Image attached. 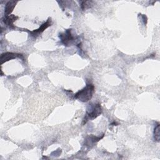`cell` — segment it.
Segmentation results:
<instances>
[{
  "label": "cell",
  "instance_id": "cell-6",
  "mask_svg": "<svg viewBox=\"0 0 160 160\" xmlns=\"http://www.w3.org/2000/svg\"><path fill=\"white\" fill-rule=\"evenodd\" d=\"M16 3L17 1H10L6 3L4 9V14H6L5 16H8L12 12Z\"/></svg>",
  "mask_w": 160,
  "mask_h": 160
},
{
  "label": "cell",
  "instance_id": "cell-4",
  "mask_svg": "<svg viewBox=\"0 0 160 160\" xmlns=\"http://www.w3.org/2000/svg\"><path fill=\"white\" fill-rule=\"evenodd\" d=\"M20 57H22V54L13 53V52H5L2 54L1 56V64H2L3 62H6L9 60L15 59L16 58H20Z\"/></svg>",
  "mask_w": 160,
  "mask_h": 160
},
{
  "label": "cell",
  "instance_id": "cell-1",
  "mask_svg": "<svg viewBox=\"0 0 160 160\" xmlns=\"http://www.w3.org/2000/svg\"><path fill=\"white\" fill-rule=\"evenodd\" d=\"M94 87L92 84H88L82 89L75 94L74 98L82 102H88L92 96Z\"/></svg>",
  "mask_w": 160,
  "mask_h": 160
},
{
  "label": "cell",
  "instance_id": "cell-8",
  "mask_svg": "<svg viewBox=\"0 0 160 160\" xmlns=\"http://www.w3.org/2000/svg\"><path fill=\"white\" fill-rule=\"evenodd\" d=\"M154 141L157 142H159L160 139V127L159 123H158L154 129Z\"/></svg>",
  "mask_w": 160,
  "mask_h": 160
},
{
  "label": "cell",
  "instance_id": "cell-2",
  "mask_svg": "<svg viewBox=\"0 0 160 160\" xmlns=\"http://www.w3.org/2000/svg\"><path fill=\"white\" fill-rule=\"evenodd\" d=\"M102 112V108L99 104H96L90 107V109L87 111L86 116L85 118L86 121L88 119H93L97 118ZM85 121V122H86Z\"/></svg>",
  "mask_w": 160,
  "mask_h": 160
},
{
  "label": "cell",
  "instance_id": "cell-9",
  "mask_svg": "<svg viewBox=\"0 0 160 160\" xmlns=\"http://www.w3.org/2000/svg\"><path fill=\"white\" fill-rule=\"evenodd\" d=\"M92 2V1H83L81 4V8L82 9H86L87 8H90V6L91 5V3Z\"/></svg>",
  "mask_w": 160,
  "mask_h": 160
},
{
  "label": "cell",
  "instance_id": "cell-3",
  "mask_svg": "<svg viewBox=\"0 0 160 160\" xmlns=\"http://www.w3.org/2000/svg\"><path fill=\"white\" fill-rule=\"evenodd\" d=\"M59 38L61 39V42L65 46H69L74 39V38L72 36L71 32V29H68L65 32L60 34Z\"/></svg>",
  "mask_w": 160,
  "mask_h": 160
},
{
  "label": "cell",
  "instance_id": "cell-5",
  "mask_svg": "<svg viewBox=\"0 0 160 160\" xmlns=\"http://www.w3.org/2000/svg\"><path fill=\"white\" fill-rule=\"evenodd\" d=\"M18 19V16H16L15 15H8V16H5L2 20L4 21V22L8 26L11 27V28H13V22Z\"/></svg>",
  "mask_w": 160,
  "mask_h": 160
},
{
  "label": "cell",
  "instance_id": "cell-7",
  "mask_svg": "<svg viewBox=\"0 0 160 160\" xmlns=\"http://www.w3.org/2000/svg\"><path fill=\"white\" fill-rule=\"evenodd\" d=\"M51 24V19L49 18L47 21L46 22H44V24H42L38 29H36L33 31H32L31 32L32 33H35V34H37V33H41L42 32H43L46 28H48L49 26H50Z\"/></svg>",
  "mask_w": 160,
  "mask_h": 160
}]
</instances>
